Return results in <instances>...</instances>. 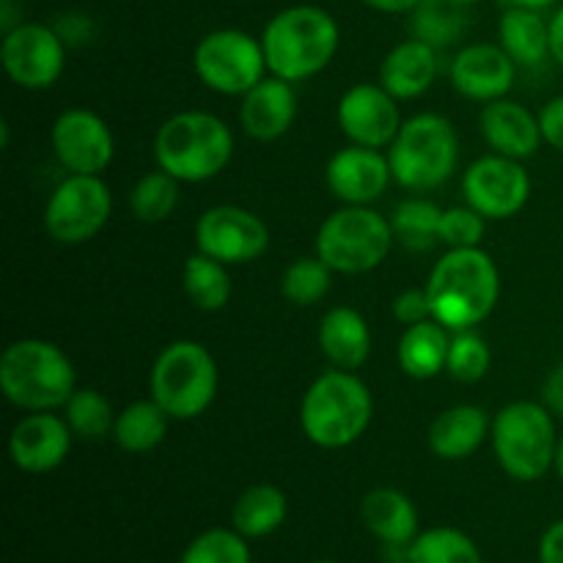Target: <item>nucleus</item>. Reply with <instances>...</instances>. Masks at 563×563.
<instances>
[{
    "instance_id": "obj_9",
    "label": "nucleus",
    "mask_w": 563,
    "mask_h": 563,
    "mask_svg": "<svg viewBox=\"0 0 563 563\" xmlns=\"http://www.w3.org/2000/svg\"><path fill=\"white\" fill-rule=\"evenodd\" d=\"M394 225L368 207H352L330 214L317 231V256L333 273H372L394 247Z\"/></svg>"
},
{
    "instance_id": "obj_47",
    "label": "nucleus",
    "mask_w": 563,
    "mask_h": 563,
    "mask_svg": "<svg viewBox=\"0 0 563 563\" xmlns=\"http://www.w3.org/2000/svg\"><path fill=\"white\" fill-rule=\"evenodd\" d=\"M555 473L563 478V434L559 438V449H555Z\"/></svg>"
},
{
    "instance_id": "obj_4",
    "label": "nucleus",
    "mask_w": 563,
    "mask_h": 563,
    "mask_svg": "<svg viewBox=\"0 0 563 563\" xmlns=\"http://www.w3.org/2000/svg\"><path fill=\"white\" fill-rule=\"evenodd\" d=\"M374 416L372 390L355 372L333 368L308 385L300 405L302 434L319 449H346L363 438Z\"/></svg>"
},
{
    "instance_id": "obj_1",
    "label": "nucleus",
    "mask_w": 563,
    "mask_h": 563,
    "mask_svg": "<svg viewBox=\"0 0 563 563\" xmlns=\"http://www.w3.org/2000/svg\"><path fill=\"white\" fill-rule=\"evenodd\" d=\"M432 317L449 330H473L493 313L500 297V275L482 247H451L427 280Z\"/></svg>"
},
{
    "instance_id": "obj_33",
    "label": "nucleus",
    "mask_w": 563,
    "mask_h": 563,
    "mask_svg": "<svg viewBox=\"0 0 563 563\" xmlns=\"http://www.w3.org/2000/svg\"><path fill=\"white\" fill-rule=\"evenodd\" d=\"M330 286H333V269L319 256L295 258L280 275V291H284L286 300L300 308L322 302Z\"/></svg>"
},
{
    "instance_id": "obj_20",
    "label": "nucleus",
    "mask_w": 563,
    "mask_h": 563,
    "mask_svg": "<svg viewBox=\"0 0 563 563\" xmlns=\"http://www.w3.org/2000/svg\"><path fill=\"white\" fill-rule=\"evenodd\" d=\"M478 126H482V135L489 148L511 159L533 157L539 143L544 141L539 115H533L526 104L511 102L506 97L484 104Z\"/></svg>"
},
{
    "instance_id": "obj_25",
    "label": "nucleus",
    "mask_w": 563,
    "mask_h": 563,
    "mask_svg": "<svg viewBox=\"0 0 563 563\" xmlns=\"http://www.w3.org/2000/svg\"><path fill=\"white\" fill-rule=\"evenodd\" d=\"M363 522L385 548H407L416 542L418 511L405 493L390 487L372 489L361 506Z\"/></svg>"
},
{
    "instance_id": "obj_46",
    "label": "nucleus",
    "mask_w": 563,
    "mask_h": 563,
    "mask_svg": "<svg viewBox=\"0 0 563 563\" xmlns=\"http://www.w3.org/2000/svg\"><path fill=\"white\" fill-rule=\"evenodd\" d=\"M559 0H511V5H526V9H548V5H555Z\"/></svg>"
},
{
    "instance_id": "obj_37",
    "label": "nucleus",
    "mask_w": 563,
    "mask_h": 563,
    "mask_svg": "<svg viewBox=\"0 0 563 563\" xmlns=\"http://www.w3.org/2000/svg\"><path fill=\"white\" fill-rule=\"evenodd\" d=\"M489 363H493V355H489L487 341L478 333H473V330H460V333L451 339L445 372L454 379H460V383H478V379L489 372Z\"/></svg>"
},
{
    "instance_id": "obj_49",
    "label": "nucleus",
    "mask_w": 563,
    "mask_h": 563,
    "mask_svg": "<svg viewBox=\"0 0 563 563\" xmlns=\"http://www.w3.org/2000/svg\"><path fill=\"white\" fill-rule=\"evenodd\" d=\"M317 563H328V561H317Z\"/></svg>"
},
{
    "instance_id": "obj_7",
    "label": "nucleus",
    "mask_w": 563,
    "mask_h": 563,
    "mask_svg": "<svg viewBox=\"0 0 563 563\" xmlns=\"http://www.w3.org/2000/svg\"><path fill=\"white\" fill-rule=\"evenodd\" d=\"M218 363L198 341H174L157 355L148 377L152 399L170 421H192L203 416L218 396Z\"/></svg>"
},
{
    "instance_id": "obj_40",
    "label": "nucleus",
    "mask_w": 563,
    "mask_h": 563,
    "mask_svg": "<svg viewBox=\"0 0 563 563\" xmlns=\"http://www.w3.org/2000/svg\"><path fill=\"white\" fill-rule=\"evenodd\" d=\"M394 317L396 322H401L405 328H410V324H418V322H427V319H434L427 286H423V289L401 291V295L394 300Z\"/></svg>"
},
{
    "instance_id": "obj_32",
    "label": "nucleus",
    "mask_w": 563,
    "mask_h": 563,
    "mask_svg": "<svg viewBox=\"0 0 563 563\" xmlns=\"http://www.w3.org/2000/svg\"><path fill=\"white\" fill-rule=\"evenodd\" d=\"M179 203V179L165 174L163 168L141 176L130 192V207L141 223H163L174 214Z\"/></svg>"
},
{
    "instance_id": "obj_34",
    "label": "nucleus",
    "mask_w": 563,
    "mask_h": 563,
    "mask_svg": "<svg viewBox=\"0 0 563 563\" xmlns=\"http://www.w3.org/2000/svg\"><path fill=\"white\" fill-rule=\"evenodd\" d=\"M410 563H484L476 544L456 528H432L410 544Z\"/></svg>"
},
{
    "instance_id": "obj_28",
    "label": "nucleus",
    "mask_w": 563,
    "mask_h": 563,
    "mask_svg": "<svg viewBox=\"0 0 563 563\" xmlns=\"http://www.w3.org/2000/svg\"><path fill=\"white\" fill-rule=\"evenodd\" d=\"M168 421L170 416L154 399L132 401L115 416L113 440L130 454H146L163 443L168 434Z\"/></svg>"
},
{
    "instance_id": "obj_21",
    "label": "nucleus",
    "mask_w": 563,
    "mask_h": 563,
    "mask_svg": "<svg viewBox=\"0 0 563 563\" xmlns=\"http://www.w3.org/2000/svg\"><path fill=\"white\" fill-rule=\"evenodd\" d=\"M297 115V93L289 80L264 77L242 97L240 124L256 141H278Z\"/></svg>"
},
{
    "instance_id": "obj_16",
    "label": "nucleus",
    "mask_w": 563,
    "mask_h": 563,
    "mask_svg": "<svg viewBox=\"0 0 563 563\" xmlns=\"http://www.w3.org/2000/svg\"><path fill=\"white\" fill-rule=\"evenodd\" d=\"M396 102L399 99L390 97L383 86L357 82V86L346 88L344 97L339 99L335 119H339L346 141L355 146L388 148L405 124Z\"/></svg>"
},
{
    "instance_id": "obj_23",
    "label": "nucleus",
    "mask_w": 563,
    "mask_h": 563,
    "mask_svg": "<svg viewBox=\"0 0 563 563\" xmlns=\"http://www.w3.org/2000/svg\"><path fill=\"white\" fill-rule=\"evenodd\" d=\"M319 346L335 368L355 372L372 355V330L355 308L335 306L319 322Z\"/></svg>"
},
{
    "instance_id": "obj_24",
    "label": "nucleus",
    "mask_w": 563,
    "mask_h": 563,
    "mask_svg": "<svg viewBox=\"0 0 563 563\" xmlns=\"http://www.w3.org/2000/svg\"><path fill=\"white\" fill-rule=\"evenodd\" d=\"M489 418L476 405H454L440 412L429 427V449L434 456L445 462L467 460L482 449L484 438L489 434Z\"/></svg>"
},
{
    "instance_id": "obj_11",
    "label": "nucleus",
    "mask_w": 563,
    "mask_h": 563,
    "mask_svg": "<svg viewBox=\"0 0 563 563\" xmlns=\"http://www.w3.org/2000/svg\"><path fill=\"white\" fill-rule=\"evenodd\" d=\"M110 209V187L99 176L69 174L44 207V229L60 245H80L104 229Z\"/></svg>"
},
{
    "instance_id": "obj_31",
    "label": "nucleus",
    "mask_w": 563,
    "mask_h": 563,
    "mask_svg": "<svg viewBox=\"0 0 563 563\" xmlns=\"http://www.w3.org/2000/svg\"><path fill=\"white\" fill-rule=\"evenodd\" d=\"M440 220H443V209L438 203L407 198L396 207L390 225H394L396 242L410 251H429L434 242H440Z\"/></svg>"
},
{
    "instance_id": "obj_29",
    "label": "nucleus",
    "mask_w": 563,
    "mask_h": 563,
    "mask_svg": "<svg viewBox=\"0 0 563 563\" xmlns=\"http://www.w3.org/2000/svg\"><path fill=\"white\" fill-rule=\"evenodd\" d=\"M286 511H289V504L278 487L253 484L236 498L231 520H234V531H240L242 537L258 539L280 528V522L286 520Z\"/></svg>"
},
{
    "instance_id": "obj_22",
    "label": "nucleus",
    "mask_w": 563,
    "mask_h": 563,
    "mask_svg": "<svg viewBox=\"0 0 563 563\" xmlns=\"http://www.w3.org/2000/svg\"><path fill=\"white\" fill-rule=\"evenodd\" d=\"M438 71V49L421 38H407L383 58L379 86L396 99H416L432 88Z\"/></svg>"
},
{
    "instance_id": "obj_41",
    "label": "nucleus",
    "mask_w": 563,
    "mask_h": 563,
    "mask_svg": "<svg viewBox=\"0 0 563 563\" xmlns=\"http://www.w3.org/2000/svg\"><path fill=\"white\" fill-rule=\"evenodd\" d=\"M539 126H542L544 143L563 152V97L550 99L542 110H539Z\"/></svg>"
},
{
    "instance_id": "obj_10",
    "label": "nucleus",
    "mask_w": 563,
    "mask_h": 563,
    "mask_svg": "<svg viewBox=\"0 0 563 563\" xmlns=\"http://www.w3.org/2000/svg\"><path fill=\"white\" fill-rule=\"evenodd\" d=\"M192 69L209 91L223 97H245L256 82L264 80L267 71L262 38H253L251 33L236 27L207 33L196 44Z\"/></svg>"
},
{
    "instance_id": "obj_48",
    "label": "nucleus",
    "mask_w": 563,
    "mask_h": 563,
    "mask_svg": "<svg viewBox=\"0 0 563 563\" xmlns=\"http://www.w3.org/2000/svg\"><path fill=\"white\" fill-rule=\"evenodd\" d=\"M449 3H454V5H460V9H465V5L478 3V0H449Z\"/></svg>"
},
{
    "instance_id": "obj_12",
    "label": "nucleus",
    "mask_w": 563,
    "mask_h": 563,
    "mask_svg": "<svg viewBox=\"0 0 563 563\" xmlns=\"http://www.w3.org/2000/svg\"><path fill=\"white\" fill-rule=\"evenodd\" d=\"M0 60L11 82L27 91H44L64 75L66 42L55 27L42 22H20L3 33Z\"/></svg>"
},
{
    "instance_id": "obj_2",
    "label": "nucleus",
    "mask_w": 563,
    "mask_h": 563,
    "mask_svg": "<svg viewBox=\"0 0 563 563\" xmlns=\"http://www.w3.org/2000/svg\"><path fill=\"white\" fill-rule=\"evenodd\" d=\"M339 42V22L319 5H291L278 11L262 31L267 69L289 82L308 80L330 66Z\"/></svg>"
},
{
    "instance_id": "obj_27",
    "label": "nucleus",
    "mask_w": 563,
    "mask_h": 563,
    "mask_svg": "<svg viewBox=\"0 0 563 563\" xmlns=\"http://www.w3.org/2000/svg\"><path fill=\"white\" fill-rule=\"evenodd\" d=\"M498 38L517 66L533 69L550 55V22H544L537 9L511 5L509 11H504L498 22Z\"/></svg>"
},
{
    "instance_id": "obj_38",
    "label": "nucleus",
    "mask_w": 563,
    "mask_h": 563,
    "mask_svg": "<svg viewBox=\"0 0 563 563\" xmlns=\"http://www.w3.org/2000/svg\"><path fill=\"white\" fill-rule=\"evenodd\" d=\"M181 563H251V553L240 531H214L201 533L181 555Z\"/></svg>"
},
{
    "instance_id": "obj_42",
    "label": "nucleus",
    "mask_w": 563,
    "mask_h": 563,
    "mask_svg": "<svg viewBox=\"0 0 563 563\" xmlns=\"http://www.w3.org/2000/svg\"><path fill=\"white\" fill-rule=\"evenodd\" d=\"M539 561L542 563H563V520L544 531L542 544H539Z\"/></svg>"
},
{
    "instance_id": "obj_43",
    "label": "nucleus",
    "mask_w": 563,
    "mask_h": 563,
    "mask_svg": "<svg viewBox=\"0 0 563 563\" xmlns=\"http://www.w3.org/2000/svg\"><path fill=\"white\" fill-rule=\"evenodd\" d=\"M544 405L563 418V363L550 372L548 383H544Z\"/></svg>"
},
{
    "instance_id": "obj_35",
    "label": "nucleus",
    "mask_w": 563,
    "mask_h": 563,
    "mask_svg": "<svg viewBox=\"0 0 563 563\" xmlns=\"http://www.w3.org/2000/svg\"><path fill=\"white\" fill-rule=\"evenodd\" d=\"M64 418L75 434L86 440H102L104 434H113V407L99 390L77 388L64 405Z\"/></svg>"
},
{
    "instance_id": "obj_6",
    "label": "nucleus",
    "mask_w": 563,
    "mask_h": 563,
    "mask_svg": "<svg viewBox=\"0 0 563 563\" xmlns=\"http://www.w3.org/2000/svg\"><path fill=\"white\" fill-rule=\"evenodd\" d=\"M460 137L454 124L440 113H418L405 121L388 146L390 174L396 185L427 192L445 185L456 170Z\"/></svg>"
},
{
    "instance_id": "obj_15",
    "label": "nucleus",
    "mask_w": 563,
    "mask_h": 563,
    "mask_svg": "<svg viewBox=\"0 0 563 563\" xmlns=\"http://www.w3.org/2000/svg\"><path fill=\"white\" fill-rule=\"evenodd\" d=\"M49 143L69 174L99 176L115 154V141L102 115L86 108H69L55 119Z\"/></svg>"
},
{
    "instance_id": "obj_5",
    "label": "nucleus",
    "mask_w": 563,
    "mask_h": 563,
    "mask_svg": "<svg viewBox=\"0 0 563 563\" xmlns=\"http://www.w3.org/2000/svg\"><path fill=\"white\" fill-rule=\"evenodd\" d=\"M0 390L27 412L58 410L77 390V374L60 346L44 339H22L0 355Z\"/></svg>"
},
{
    "instance_id": "obj_17",
    "label": "nucleus",
    "mask_w": 563,
    "mask_h": 563,
    "mask_svg": "<svg viewBox=\"0 0 563 563\" xmlns=\"http://www.w3.org/2000/svg\"><path fill=\"white\" fill-rule=\"evenodd\" d=\"M324 179H328L330 192L344 203L368 207L388 190L394 174H390L388 154H383L379 148L350 143V146L339 148L330 157L328 168H324Z\"/></svg>"
},
{
    "instance_id": "obj_18",
    "label": "nucleus",
    "mask_w": 563,
    "mask_h": 563,
    "mask_svg": "<svg viewBox=\"0 0 563 563\" xmlns=\"http://www.w3.org/2000/svg\"><path fill=\"white\" fill-rule=\"evenodd\" d=\"M517 64L500 44H467L451 60V86L476 102L504 99L515 86Z\"/></svg>"
},
{
    "instance_id": "obj_3",
    "label": "nucleus",
    "mask_w": 563,
    "mask_h": 563,
    "mask_svg": "<svg viewBox=\"0 0 563 563\" xmlns=\"http://www.w3.org/2000/svg\"><path fill=\"white\" fill-rule=\"evenodd\" d=\"M234 154V132L214 113L181 110L154 135L157 168L179 181H207L223 174Z\"/></svg>"
},
{
    "instance_id": "obj_39",
    "label": "nucleus",
    "mask_w": 563,
    "mask_h": 563,
    "mask_svg": "<svg viewBox=\"0 0 563 563\" xmlns=\"http://www.w3.org/2000/svg\"><path fill=\"white\" fill-rule=\"evenodd\" d=\"M487 229V218L476 212L473 207H451L443 209L440 220V242L449 247H478Z\"/></svg>"
},
{
    "instance_id": "obj_36",
    "label": "nucleus",
    "mask_w": 563,
    "mask_h": 563,
    "mask_svg": "<svg viewBox=\"0 0 563 563\" xmlns=\"http://www.w3.org/2000/svg\"><path fill=\"white\" fill-rule=\"evenodd\" d=\"M412 31L416 38L438 47H449L465 31V20L460 14V5L449 3V0H423L416 11H412Z\"/></svg>"
},
{
    "instance_id": "obj_19",
    "label": "nucleus",
    "mask_w": 563,
    "mask_h": 563,
    "mask_svg": "<svg viewBox=\"0 0 563 563\" xmlns=\"http://www.w3.org/2000/svg\"><path fill=\"white\" fill-rule=\"evenodd\" d=\"M71 429L66 418L49 412H27L11 429L9 456L20 471L49 473L66 460L71 449Z\"/></svg>"
},
{
    "instance_id": "obj_8",
    "label": "nucleus",
    "mask_w": 563,
    "mask_h": 563,
    "mask_svg": "<svg viewBox=\"0 0 563 563\" xmlns=\"http://www.w3.org/2000/svg\"><path fill=\"white\" fill-rule=\"evenodd\" d=\"M489 434L498 465L517 482H539L555 467L559 434L548 405L511 401L495 416Z\"/></svg>"
},
{
    "instance_id": "obj_45",
    "label": "nucleus",
    "mask_w": 563,
    "mask_h": 563,
    "mask_svg": "<svg viewBox=\"0 0 563 563\" xmlns=\"http://www.w3.org/2000/svg\"><path fill=\"white\" fill-rule=\"evenodd\" d=\"M550 55L559 66H563V5L550 20Z\"/></svg>"
},
{
    "instance_id": "obj_44",
    "label": "nucleus",
    "mask_w": 563,
    "mask_h": 563,
    "mask_svg": "<svg viewBox=\"0 0 563 563\" xmlns=\"http://www.w3.org/2000/svg\"><path fill=\"white\" fill-rule=\"evenodd\" d=\"M361 3L383 14H405V11H416L423 0H361Z\"/></svg>"
},
{
    "instance_id": "obj_13",
    "label": "nucleus",
    "mask_w": 563,
    "mask_h": 563,
    "mask_svg": "<svg viewBox=\"0 0 563 563\" xmlns=\"http://www.w3.org/2000/svg\"><path fill=\"white\" fill-rule=\"evenodd\" d=\"M462 192L467 207L487 220H506L522 212L531 198V176L520 159L504 154H487L467 165L462 176Z\"/></svg>"
},
{
    "instance_id": "obj_14",
    "label": "nucleus",
    "mask_w": 563,
    "mask_h": 563,
    "mask_svg": "<svg viewBox=\"0 0 563 563\" xmlns=\"http://www.w3.org/2000/svg\"><path fill=\"white\" fill-rule=\"evenodd\" d=\"M196 245L207 256L229 264H251L269 247V229L256 212L234 203L212 207L198 218Z\"/></svg>"
},
{
    "instance_id": "obj_26",
    "label": "nucleus",
    "mask_w": 563,
    "mask_h": 563,
    "mask_svg": "<svg viewBox=\"0 0 563 563\" xmlns=\"http://www.w3.org/2000/svg\"><path fill=\"white\" fill-rule=\"evenodd\" d=\"M449 328L438 322V319H427L405 328L401 333L396 355H399V366L407 377L412 379H432L449 363Z\"/></svg>"
},
{
    "instance_id": "obj_30",
    "label": "nucleus",
    "mask_w": 563,
    "mask_h": 563,
    "mask_svg": "<svg viewBox=\"0 0 563 563\" xmlns=\"http://www.w3.org/2000/svg\"><path fill=\"white\" fill-rule=\"evenodd\" d=\"M181 280H185L190 302L201 311H220L231 297V278L225 273V264L201 251L187 258Z\"/></svg>"
}]
</instances>
